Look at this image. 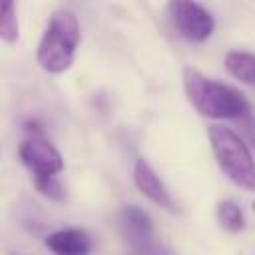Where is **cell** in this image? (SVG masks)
I'll list each match as a JSON object with an SVG mask.
<instances>
[{"mask_svg":"<svg viewBox=\"0 0 255 255\" xmlns=\"http://www.w3.org/2000/svg\"><path fill=\"white\" fill-rule=\"evenodd\" d=\"M120 225L126 241L135 255H161L155 243L151 217L137 205H126L120 213Z\"/></svg>","mask_w":255,"mask_h":255,"instance_id":"6","label":"cell"},{"mask_svg":"<svg viewBox=\"0 0 255 255\" xmlns=\"http://www.w3.org/2000/svg\"><path fill=\"white\" fill-rule=\"evenodd\" d=\"M207 135L219 169L235 185L255 191V159L243 137L223 126H209Z\"/></svg>","mask_w":255,"mask_h":255,"instance_id":"3","label":"cell"},{"mask_svg":"<svg viewBox=\"0 0 255 255\" xmlns=\"http://www.w3.org/2000/svg\"><path fill=\"white\" fill-rule=\"evenodd\" d=\"M253 211H255V203H253Z\"/></svg>","mask_w":255,"mask_h":255,"instance_id":"14","label":"cell"},{"mask_svg":"<svg viewBox=\"0 0 255 255\" xmlns=\"http://www.w3.org/2000/svg\"><path fill=\"white\" fill-rule=\"evenodd\" d=\"M133 183L135 187L155 205L167 209V211H175V203L165 187V183L159 179V175L153 171V167L145 161V159H137L133 165Z\"/></svg>","mask_w":255,"mask_h":255,"instance_id":"7","label":"cell"},{"mask_svg":"<svg viewBox=\"0 0 255 255\" xmlns=\"http://www.w3.org/2000/svg\"><path fill=\"white\" fill-rule=\"evenodd\" d=\"M225 68L235 80L255 86V54L231 50L225 54Z\"/></svg>","mask_w":255,"mask_h":255,"instance_id":"9","label":"cell"},{"mask_svg":"<svg viewBox=\"0 0 255 255\" xmlns=\"http://www.w3.org/2000/svg\"><path fill=\"white\" fill-rule=\"evenodd\" d=\"M0 38L6 44H14L18 40V18L14 2H4L0 16Z\"/></svg>","mask_w":255,"mask_h":255,"instance_id":"11","label":"cell"},{"mask_svg":"<svg viewBox=\"0 0 255 255\" xmlns=\"http://www.w3.org/2000/svg\"><path fill=\"white\" fill-rule=\"evenodd\" d=\"M18 155L22 163L30 169L34 179L58 177V173L64 169V159L60 151L40 135H32L24 139L18 145Z\"/></svg>","mask_w":255,"mask_h":255,"instance_id":"5","label":"cell"},{"mask_svg":"<svg viewBox=\"0 0 255 255\" xmlns=\"http://www.w3.org/2000/svg\"><path fill=\"white\" fill-rule=\"evenodd\" d=\"M237 124H239V129H241L243 137L247 139V143L255 147V112L251 110V112L245 114Z\"/></svg>","mask_w":255,"mask_h":255,"instance_id":"13","label":"cell"},{"mask_svg":"<svg viewBox=\"0 0 255 255\" xmlns=\"http://www.w3.org/2000/svg\"><path fill=\"white\" fill-rule=\"evenodd\" d=\"M181 78L187 100L205 118L239 122L245 114L251 112V106L243 92L203 76L197 68H183Z\"/></svg>","mask_w":255,"mask_h":255,"instance_id":"1","label":"cell"},{"mask_svg":"<svg viewBox=\"0 0 255 255\" xmlns=\"http://www.w3.org/2000/svg\"><path fill=\"white\" fill-rule=\"evenodd\" d=\"M215 213H217L219 225H221L223 229L231 231V233H237V231H241V229L245 227L243 211H241V207H239L235 201H231V199H221V201L217 203Z\"/></svg>","mask_w":255,"mask_h":255,"instance_id":"10","label":"cell"},{"mask_svg":"<svg viewBox=\"0 0 255 255\" xmlns=\"http://www.w3.org/2000/svg\"><path fill=\"white\" fill-rule=\"evenodd\" d=\"M167 14L177 34L189 42H205L215 30L213 16L197 2H169Z\"/></svg>","mask_w":255,"mask_h":255,"instance_id":"4","label":"cell"},{"mask_svg":"<svg viewBox=\"0 0 255 255\" xmlns=\"http://www.w3.org/2000/svg\"><path fill=\"white\" fill-rule=\"evenodd\" d=\"M44 245L54 255H88L92 251V237L78 227L58 229L44 239Z\"/></svg>","mask_w":255,"mask_h":255,"instance_id":"8","label":"cell"},{"mask_svg":"<svg viewBox=\"0 0 255 255\" xmlns=\"http://www.w3.org/2000/svg\"><path fill=\"white\" fill-rule=\"evenodd\" d=\"M80 44V22L72 10L60 8L50 16V22L38 42L36 60L50 74L66 72L76 58Z\"/></svg>","mask_w":255,"mask_h":255,"instance_id":"2","label":"cell"},{"mask_svg":"<svg viewBox=\"0 0 255 255\" xmlns=\"http://www.w3.org/2000/svg\"><path fill=\"white\" fill-rule=\"evenodd\" d=\"M34 185L36 189L46 195L48 199H54V201H62L64 199V187L60 183L58 177H44V179H34Z\"/></svg>","mask_w":255,"mask_h":255,"instance_id":"12","label":"cell"}]
</instances>
